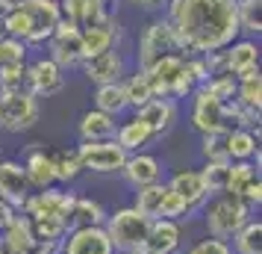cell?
I'll use <instances>...</instances> for the list:
<instances>
[{"label": "cell", "mask_w": 262, "mask_h": 254, "mask_svg": "<svg viewBox=\"0 0 262 254\" xmlns=\"http://www.w3.org/2000/svg\"><path fill=\"white\" fill-rule=\"evenodd\" d=\"M0 245L6 254H30L36 245L33 228H30V219L24 213H15L12 222L6 228H0Z\"/></svg>", "instance_id": "obj_26"}, {"label": "cell", "mask_w": 262, "mask_h": 254, "mask_svg": "<svg viewBox=\"0 0 262 254\" xmlns=\"http://www.w3.org/2000/svg\"><path fill=\"white\" fill-rule=\"evenodd\" d=\"M27 56H30V48H27L24 42L0 36V68H6V65H24Z\"/></svg>", "instance_id": "obj_37"}, {"label": "cell", "mask_w": 262, "mask_h": 254, "mask_svg": "<svg viewBox=\"0 0 262 254\" xmlns=\"http://www.w3.org/2000/svg\"><path fill=\"white\" fill-rule=\"evenodd\" d=\"M21 166H24L27 183H30L33 192L48 189V186H56V174H53V148H48L45 142H30V145L24 148Z\"/></svg>", "instance_id": "obj_15"}, {"label": "cell", "mask_w": 262, "mask_h": 254, "mask_svg": "<svg viewBox=\"0 0 262 254\" xmlns=\"http://www.w3.org/2000/svg\"><path fill=\"white\" fill-rule=\"evenodd\" d=\"M106 216H109V210L97 198H92V195H74L68 225L71 228H103Z\"/></svg>", "instance_id": "obj_28"}, {"label": "cell", "mask_w": 262, "mask_h": 254, "mask_svg": "<svg viewBox=\"0 0 262 254\" xmlns=\"http://www.w3.org/2000/svg\"><path fill=\"white\" fill-rule=\"evenodd\" d=\"M136 115L150 127L154 139H162V136H168L174 127H177L180 104H177V101H171V97H154V101H150V104H144Z\"/></svg>", "instance_id": "obj_21"}, {"label": "cell", "mask_w": 262, "mask_h": 254, "mask_svg": "<svg viewBox=\"0 0 262 254\" xmlns=\"http://www.w3.org/2000/svg\"><path fill=\"white\" fill-rule=\"evenodd\" d=\"M121 86H124V95H127V107H130L133 112H139L144 104H150V101H154L150 80H147V74L139 71V68H136L133 74H124Z\"/></svg>", "instance_id": "obj_31"}, {"label": "cell", "mask_w": 262, "mask_h": 254, "mask_svg": "<svg viewBox=\"0 0 262 254\" xmlns=\"http://www.w3.org/2000/svg\"><path fill=\"white\" fill-rule=\"evenodd\" d=\"M80 36H83V60H89V56H97V53L118 48L121 24L115 15H109V18H103V21H97L92 27H83Z\"/></svg>", "instance_id": "obj_20"}, {"label": "cell", "mask_w": 262, "mask_h": 254, "mask_svg": "<svg viewBox=\"0 0 262 254\" xmlns=\"http://www.w3.org/2000/svg\"><path fill=\"white\" fill-rule=\"evenodd\" d=\"M186 254H233L230 242L227 240H215V237H203V240H194L186 248Z\"/></svg>", "instance_id": "obj_40"}, {"label": "cell", "mask_w": 262, "mask_h": 254, "mask_svg": "<svg viewBox=\"0 0 262 254\" xmlns=\"http://www.w3.org/2000/svg\"><path fill=\"white\" fill-rule=\"evenodd\" d=\"M0 254H6V251H3V245H0Z\"/></svg>", "instance_id": "obj_48"}, {"label": "cell", "mask_w": 262, "mask_h": 254, "mask_svg": "<svg viewBox=\"0 0 262 254\" xmlns=\"http://www.w3.org/2000/svg\"><path fill=\"white\" fill-rule=\"evenodd\" d=\"M203 228H206V237H215V240H233L236 230L253 219V210H250L242 198L236 195H227V192H218V195H209L206 204L198 210Z\"/></svg>", "instance_id": "obj_3"}, {"label": "cell", "mask_w": 262, "mask_h": 254, "mask_svg": "<svg viewBox=\"0 0 262 254\" xmlns=\"http://www.w3.org/2000/svg\"><path fill=\"white\" fill-rule=\"evenodd\" d=\"M133 210H139L144 219H171V222H189L194 213H191L189 207L180 201L177 195L171 192L162 183H150V186H142V189H136V198H133Z\"/></svg>", "instance_id": "obj_6"}, {"label": "cell", "mask_w": 262, "mask_h": 254, "mask_svg": "<svg viewBox=\"0 0 262 254\" xmlns=\"http://www.w3.org/2000/svg\"><path fill=\"white\" fill-rule=\"evenodd\" d=\"M233 104L242 107L245 112L259 115V109H262V74L259 71L236 80V97H233Z\"/></svg>", "instance_id": "obj_30"}, {"label": "cell", "mask_w": 262, "mask_h": 254, "mask_svg": "<svg viewBox=\"0 0 262 254\" xmlns=\"http://www.w3.org/2000/svg\"><path fill=\"white\" fill-rule=\"evenodd\" d=\"M168 53H183L180 50V42L174 36V30L168 24L165 15H156L147 24L142 27L139 33V50H136V68L139 71H147L154 62H159Z\"/></svg>", "instance_id": "obj_7"}, {"label": "cell", "mask_w": 262, "mask_h": 254, "mask_svg": "<svg viewBox=\"0 0 262 254\" xmlns=\"http://www.w3.org/2000/svg\"><path fill=\"white\" fill-rule=\"evenodd\" d=\"M80 71L89 83L95 86H106V83H121L124 74H127V60L118 48L115 50H106V53H97V56H89L83 60Z\"/></svg>", "instance_id": "obj_16"}, {"label": "cell", "mask_w": 262, "mask_h": 254, "mask_svg": "<svg viewBox=\"0 0 262 254\" xmlns=\"http://www.w3.org/2000/svg\"><path fill=\"white\" fill-rule=\"evenodd\" d=\"M224 133H206L201 136V154L203 160H227V151H224Z\"/></svg>", "instance_id": "obj_41"}, {"label": "cell", "mask_w": 262, "mask_h": 254, "mask_svg": "<svg viewBox=\"0 0 262 254\" xmlns=\"http://www.w3.org/2000/svg\"><path fill=\"white\" fill-rule=\"evenodd\" d=\"M27 89V62L24 65H6L0 68V95L24 92Z\"/></svg>", "instance_id": "obj_38"}, {"label": "cell", "mask_w": 262, "mask_h": 254, "mask_svg": "<svg viewBox=\"0 0 262 254\" xmlns=\"http://www.w3.org/2000/svg\"><path fill=\"white\" fill-rule=\"evenodd\" d=\"M203 86H206V89H209L215 97H221L224 104H230V101L236 97V77H230L227 71L209 74V80H206Z\"/></svg>", "instance_id": "obj_39"}, {"label": "cell", "mask_w": 262, "mask_h": 254, "mask_svg": "<svg viewBox=\"0 0 262 254\" xmlns=\"http://www.w3.org/2000/svg\"><path fill=\"white\" fill-rule=\"evenodd\" d=\"M227 169H230V160H203V166H201L198 171L203 174V181H206V189H209V195L224 192Z\"/></svg>", "instance_id": "obj_36"}, {"label": "cell", "mask_w": 262, "mask_h": 254, "mask_svg": "<svg viewBox=\"0 0 262 254\" xmlns=\"http://www.w3.org/2000/svg\"><path fill=\"white\" fill-rule=\"evenodd\" d=\"M144 74L150 80L154 97H171L180 104L183 97H191V92L198 89L194 77L186 68V53H168L159 62H154Z\"/></svg>", "instance_id": "obj_4"}, {"label": "cell", "mask_w": 262, "mask_h": 254, "mask_svg": "<svg viewBox=\"0 0 262 254\" xmlns=\"http://www.w3.org/2000/svg\"><path fill=\"white\" fill-rule=\"evenodd\" d=\"M133 6H142V9H156V6H162L165 0H127Z\"/></svg>", "instance_id": "obj_44"}, {"label": "cell", "mask_w": 262, "mask_h": 254, "mask_svg": "<svg viewBox=\"0 0 262 254\" xmlns=\"http://www.w3.org/2000/svg\"><path fill=\"white\" fill-rule=\"evenodd\" d=\"M95 6H100V9H106V12H112V0H92Z\"/></svg>", "instance_id": "obj_46"}, {"label": "cell", "mask_w": 262, "mask_h": 254, "mask_svg": "<svg viewBox=\"0 0 262 254\" xmlns=\"http://www.w3.org/2000/svg\"><path fill=\"white\" fill-rule=\"evenodd\" d=\"M62 21L59 0H15L12 12L0 21L3 36L24 42L27 48L45 45Z\"/></svg>", "instance_id": "obj_2"}, {"label": "cell", "mask_w": 262, "mask_h": 254, "mask_svg": "<svg viewBox=\"0 0 262 254\" xmlns=\"http://www.w3.org/2000/svg\"><path fill=\"white\" fill-rule=\"evenodd\" d=\"M12 6H15V0H0V21L12 12Z\"/></svg>", "instance_id": "obj_45"}, {"label": "cell", "mask_w": 262, "mask_h": 254, "mask_svg": "<svg viewBox=\"0 0 262 254\" xmlns=\"http://www.w3.org/2000/svg\"><path fill=\"white\" fill-rule=\"evenodd\" d=\"M59 254H115L103 228H71L59 242Z\"/></svg>", "instance_id": "obj_19"}, {"label": "cell", "mask_w": 262, "mask_h": 254, "mask_svg": "<svg viewBox=\"0 0 262 254\" xmlns=\"http://www.w3.org/2000/svg\"><path fill=\"white\" fill-rule=\"evenodd\" d=\"M71 189L65 186H48V189H38V192H30V198L24 201L21 213L27 219H56V222H65L68 225V216H71V204H74ZM71 228V225H68Z\"/></svg>", "instance_id": "obj_10"}, {"label": "cell", "mask_w": 262, "mask_h": 254, "mask_svg": "<svg viewBox=\"0 0 262 254\" xmlns=\"http://www.w3.org/2000/svg\"><path fill=\"white\" fill-rule=\"evenodd\" d=\"M238 30L248 38H259L262 33V0H236Z\"/></svg>", "instance_id": "obj_35"}, {"label": "cell", "mask_w": 262, "mask_h": 254, "mask_svg": "<svg viewBox=\"0 0 262 254\" xmlns=\"http://www.w3.org/2000/svg\"><path fill=\"white\" fill-rule=\"evenodd\" d=\"M191 107H189V124L198 136L206 133H224L230 130V112H227V104L221 97H215L206 86H198L191 92Z\"/></svg>", "instance_id": "obj_8"}, {"label": "cell", "mask_w": 262, "mask_h": 254, "mask_svg": "<svg viewBox=\"0 0 262 254\" xmlns=\"http://www.w3.org/2000/svg\"><path fill=\"white\" fill-rule=\"evenodd\" d=\"M115 127H118V119H112L100 109H85L80 121H77V133H80V142H103V139H115Z\"/></svg>", "instance_id": "obj_27"}, {"label": "cell", "mask_w": 262, "mask_h": 254, "mask_svg": "<svg viewBox=\"0 0 262 254\" xmlns=\"http://www.w3.org/2000/svg\"><path fill=\"white\" fill-rule=\"evenodd\" d=\"M65 83H68L65 68L56 65L48 53L27 60V92H33L36 97H53L65 89Z\"/></svg>", "instance_id": "obj_12"}, {"label": "cell", "mask_w": 262, "mask_h": 254, "mask_svg": "<svg viewBox=\"0 0 262 254\" xmlns=\"http://www.w3.org/2000/svg\"><path fill=\"white\" fill-rule=\"evenodd\" d=\"M77 157H80L83 171H92V174H121L124 163H127V151L115 139H103V142H80L77 145Z\"/></svg>", "instance_id": "obj_11"}, {"label": "cell", "mask_w": 262, "mask_h": 254, "mask_svg": "<svg viewBox=\"0 0 262 254\" xmlns=\"http://www.w3.org/2000/svg\"><path fill=\"white\" fill-rule=\"evenodd\" d=\"M183 242H186L183 222L156 219V222H150V230H147V242H144V248H147V251H156V254H180V251H183Z\"/></svg>", "instance_id": "obj_23"}, {"label": "cell", "mask_w": 262, "mask_h": 254, "mask_svg": "<svg viewBox=\"0 0 262 254\" xmlns=\"http://www.w3.org/2000/svg\"><path fill=\"white\" fill-rule=\"evenodd\" d=\"M45 45H48V56L56 65H62L65 71L83 65V36H80V27L68 24V21H59L56 30H53V36Z\"/></svg>", "instance_id": "obj_13"}, {"label": "cell", "mask_w": 262, "mask_h": 254, "mask_svg": "<svg viewBox=\"0 0 262 254\" xmlns=\"http://www.w3.org/2000/svg\"><path fill=\"white\" fill-rule=\"evenodd\" d=\"M30 254H59V242H36Z\"/></svg>", "instance_id": "obj_43"}, {"label": "cell", "mask_w": 262, "mask_h": 254, "mask_svg": "<svg viewBox=\"0 0 262 254\" xmlns=\"http://www.w3.org/2000/svg\"><path fill=\"white\" fill-rule=\"evenodd\" d=\"M103 230H106V237L115 251L133 254V251H139V248H144L147 230H150V219H144L139 210H133L127 204V207H118V210L109 213L106 222H103Z\"/></svg>", "instance_id": "obj_5"}, {"label": "cell", "mask_w": 262, "mask_h": 254, "mask_svg": "<svg viewBox=\"0 0 262 254\" xmlns=\"http://www.w3.org/2000/svg\"><path fill=\"white\" fill-rule=\"evenodd\" d=\"M133 254H156V251H147V248H139V251H133Z\"/></svg>", "instance_id": "obj_47"}, {"label": "cell", "mask_w": 262, "mask_h": 254, "mask_svg": "<svg viewBox=\"0 0 262 254\" xmlns=\"http://www.w3.org/2000/svg\"><path fill=\"white\" fill-rule=\"evenodd\" d=\"M115 142H118L127 154H139V151H144L147 145H154L156 139H154V133H150V127L133 112V115H127L124 121H118V127H115Z\"/></svg>", "instance_id": "obj_25"}, {"label": "cell", "mask_w": 262, "mask_h": 254, "mask_svg": "<svg viewBox=\"0 0 262 254\" xmlns=\"http://www.w3.org/2000/svg\"><path fill=\"white\" fill-rule=\"evenodd\" d=\"M41 107L33 92H9L0 95V130L6 133H27L38 124Z\"/></svg>", "instance_id": "obj_9"}, {"label": "cell", "mask_w": 262, "mask_h": 254, "mask_svg": "<svg viewBox=\"0 0 262 254\" xmlns=\"http://www.w3.org/2000/svg\"><path fill=\"white\" fill-rule=\"evenodd\" d=\"M95 109L106 112L112 119H121L127 112V95L121 83H106V86H95Z\"/></svg>", "instance_id": "obj_32"}, {"label": "cell", "mask_w": 262, "mask_h": 254, "mask_svg": "<svg viewBox=\"0 0 262 254\" xmlns=\"http://www.w3.org/2000/svg\"><path fill=\"white\" fill-rule=\"evenodd\" d=\"M15 213H18V210H15L12 204H6V201L0 198V228H6V225L12 222V216H15Z\"/></svg>", "instance_id": "obj_42"}, {"label": "cell", "mask_w": 262, "mask_h": 254, "mask_svg": "<svg viewBox=\"0 0 262 254\" xmlns=\"http://www.w3.org/2000/svg\"><path fill=\"white\" fill-rule=\"evenodd\" d=\"M165 186L171 192L177 195L183 204L189 207L191 213L198 216V210L206 204V198H209V189H206V181H203V174L198 169H177L171 178L165 181Z\"/></svg>", "instance_id": "obj_17"}, {"label": "cell", "mask_w": 262, "mask_h": 254, "mask_svg": "<svg viewBox=\"0 0 262 254\" xmlns=\"http://www.w3.org/2000/svg\"><path fill=\"white\" fill-rule=\"evenodd\" d=\"M259 38H248V36H238L233 45H227L221 50V65L230 77H248V74H256L259 71Z\"/></svg>", "instance_id": "obj_14"}, {"label": "cell", "mask_w": 262, "mask_h": 254, "mask_svg": "<svg viewBox=\"0 0 262 254\" xmlns=\"http://www.w3.org/2000/svg\"><path fill=\"white\" fill-rule=\"evenodd\" d=\"M256 178H259V166H256V163H230V169H227L224 192L242 198V195H245V189H248Z\"/></svg>", "instance_id": "obj_34"}, {"label": "cell", "mask_w": 262, "mask_h": 254, "mask_svg": "<svg viewBox=\"0 0 262 254\" xmlns=\"http://www.w3.org/2000/svg\"><path fill=\"white\" fill-rule=\"evenodd\" d=\"M53 174H56V186H71L80 181V174H85L77 157V145L74 148H53Z\"/></svg>", "instance_id": "obj_29"}, {"label": "cell", "mask_w": 262, "mask_h": 254, "mask_svg": "<svg viewBox=\"0 0 262 254\" xmlns=\"http://www.w3.org/2000/svg\"><path fill=\"white\" fill-rule=\"evenodd\" d=\"M224 151L230 163H256L259 166V130L230 127L224 136Z\"/></svg>", "instance_id": "obj_24"}, {"label": "cell", "mask_w": 262, "mask_h": 254, "mask_svg": "<svg viewBox=\"0 0 262 254\" xmlns=\"http://www.w3.org/2000/svg\"><path fill=\"white\" fill-rule=\"evenodd\" d=\"M121 178L127 181V186L133 189H142V186H150V183H162L165 181V166L162 160L147 154V151H139V154H127V163L121 169Z\"/></svg>", "instance_id": "obj_18"}, {"label": "cell", "mask_w": 262, "mask_h": 254, "mask_svg": "<svg viewBox=\"0 0 262 254\" xmlns=\"http://www.w3.org/2000/svg\"><path fill=\"white\" fill-rule=\"evenodd\" d=\"M230 248L233 254H262V219H248L230 240Z\"/></svg>", "instance_id": "obj_33"}, {"label": "cell", "mask_w": 262, "mask_h": 254, "mask_svg": "<svg viewBox=\"0 0 262 254\" xmlns=\"http://www.w3.org/2000/svg\"><path fill=\"white\" fill-rule=\"evenodd\" d=\"M30 192H33V189H30V183H27L21 160H9V157L0 160V198L21 213V207H24V201L30 198Z\"/></svg>", "instance_id": "obj_22"}, {"label": "cell", "mask_w": 262, "mask_h": 254, "mask_svg": "<svg viewBox=\"0 0 262 254\" xmlns=\"http://www.w3.org/2000/svg\"><path fill=\"white\" fill-rule=\"evenodd\" d=\"M165 18L189 56L218 53L242 36L236 0H165Z\"/></svg>", "instance_id": "obj_1"}, {"label": "cell", "mask_w": 262, "mask_h": 254, "mask_svg": "<svg viewBox=\"0 0 262 254\" xmlns=\"http://www.w3.org/2000/svg\"><path fill=\"white\" fill-rule=\"evenodd\" d=\"M115 254H124V251H115Z\"/></svg>", "instance_id": "obj_49"}]
</instances>
